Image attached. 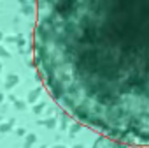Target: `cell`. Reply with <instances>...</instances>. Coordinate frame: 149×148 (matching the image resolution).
<instances>
[{
  "instance_id": "1",
  "label": "cell",
  "mask_w": 149,
  "mask_h": 148,
  "mask_svg": "<svg viewBox=\"0 0 149 148\" xmlns=\"http://www.w3.org/2000/svg\"><path fill=\"white\" fill-rule=\"evenodd\" d=\"M33 60L72 118L149 144V0H37Z\"/></svg>"
}]
</instances>
